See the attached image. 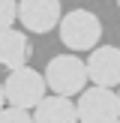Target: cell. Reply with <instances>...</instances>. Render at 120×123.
I'll return each mask as SVG.
<instances>
[{"label":"cell","mask_w":120,"mask_h":123,"mask_svg":"<svg viewBox=\"0 0 120 123\" xmlns=\"http://www.w3.org/2000/svg\"><path fill=\"white\" fill-rule=\"evenodd\" d=\"M117 87H120V84H117ZM117 99H120V90H117Z\"/></svg>","instance_id":"cell-12"},{"label":"cell","mask_w":120,"mask_h":123,"mask_svg":"<svg viewBox=\"0 0 120 123\" xmlns=\"http://www.w3.org/2000/svg\"><path fill=\"white\" fill-rule=\"evenodd\" d=\"M60 15V0H18V21L30 33H51Z\"/></svg>","instance_id":"cell-5"},{"label":"cell","mask_w":120,"mask_h":123,"mask_svg":"<svg viewBox=\"0 0 120 123\" xmlns=\"http://www.w3.org/2000/svg\"><path fill=\"white\" fill-rule=\"evenodd\" d=\"M30 120H33V114H30L27 108L9 105V102L0 105V123H30Z\"/></svg>","instance_id":"cell-9"},{"label":"cell","mask_w":120,"mask_h":123,"mask_svg":"<svg viewBox=\"0 0 120 123\" xmlns=\"http://www.w3.org/2000/svg\"><path fill=\"white\" fill-rule=\"evenodd\" d=\"M48 84H45V75H39L36 69H30L27 63L18 66V69H9L3 81V96L9 105H18V108H27L33 111V105L45 96Z\"/></svg>","instance_id":"cell-4"},{"label":"cell","mask_w":120,"mask_h":123,"mask_svg":"<svg viewBox=\"0 0 120 123\" xmlns=\"http://www.w3.org/2000/svg\"><path fill=\"white\" fill-rule=\"evenodd\" d=\"M3 102H6V96H3V84H0V105H3Z\"/></svg>","instance_id":"cell-11"},{"label":"cell","mask_w":120,"mask_h":123,"mask_svg":"<svg viewBox=\"0 0 120 123\" xmlns=\"http://www.w3.org/2000/svg\"><path fill=\"white\" fill-rule=\"evenodd\" d=\"M78 120L81 123H117L120 120V99L114 93V87H84L78 93Z\"/></svg>","instance_id":"cell-3"},{"label":"cell","mask_w":120,"mask_h":123,"mask_svg":"<svg viewBox=\"0 0 120 123\" xmlns=\"http://www.w3.org/2000/svg\"><path fill=\"white\" fill-rule=\"evenodd\" d=\"M18 21V0H0V30Z\"/></svg>","instance_id":"cell-10"},{"label":"cell","mask_w":120,"mask_h":123,"mask_svg":"<svg viewBox=\"0 0 120 123\" xmlns=\"http://www.w3.org/2000/svg\"><path fill=\"white\" fill-rule=\"evenodd\" d=\"M30 39L24 30L3 27L0 30V69H18V66L30 63Z\"/></svg>","instance_id":"cell-8"},{"label":"cell","mask_w":120,"mask_h":123,"mask_svg":"<svg viewBox=\"0 0 120 123\" xmlns=\"http://www.w3.org/2000/svg\"><path fill=\"white\" fill-rule=\"evenodd\" d=\"M117 6H120V0H117Z\"/></svg>","instance_id":"cell-13"},{"label":"cell","mask_w":120,"mask_h":123,"mask_svg":"<svg viewBox=\"0 0 120 123\" xmlns=\"http://www.w3.org/2000/svg\"><path fill=\"white\" fill-rule=\"evenodd\" d=\"M45 84H48L51 93H63V96L81 93L87 87V63L78 57V51L57 54L45 66Z\"/></svg>","instance_id":"cell-2"},{"label":"cell","mask_w":120,"mask_h":123,"mask_svg":"<svg viewBox=\"0 0 120 123\" xmlns=\"http://www.w3.org/2000/svg\"><path fill=\"white\" fill-rule=\"evenodd\" d=\"M87 81L102 87L120 84V48L114 45H93L87 57Z\"/></svg>","instance_id":"cell-6"},{"label":"cell","mask_w":120,"mask_h":123,"mask_svg":"<svg viewBox=\"0 0 120 123\" xmlns=\"http://www.w3.org/2000/svg\"><path fill=\"white\" fill-rule=\"evenodd\" d=\"M57 33L69 51H90L102 39V21L90 9H72L66 15H60Z\"/></svg>","instance_id":"cell-1"},{"label":"cell","mask_w":120,"mask_h":123,"mask_svg":"<svg viewBox=\"0 0 120 123\" xmlns=\"http://www.w3.org/2000/svg\"><path fill=\"white\" fill-rule=\"evenodd\" d=\"M30 114H33V123H75L78 120L75 102L63 93H45L33 105Z\"/></svg>","instance_id":"cell-7"}]
</instances>
